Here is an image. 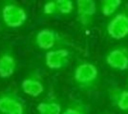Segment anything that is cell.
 Segmentation results:
<instances>
[{
    "mask_svg": "<svg viewBox=\"0 0 128 114\" xmlns=\"http://www.w3.org/2000/svg\"><path fill=\"white\" fill-rule=\"evenodd\" d=\"M71 52L66 49L49 50L45 55V65L50 70H60L68 65Z\"/></svg>",
    "mask_w": 128,
    "mask_h": 114,
    "instance_id": "obj_6",
    "label": "cell"
},
{
    "mask_svg": "<svg viewBox=\"0 0 128 114\" xmlns=\"http://www.w3.org/2000/svg\"><path fill=\"white\" fill-rule=\"evenodd\" d=\"M105 62L115 71L128 70V47L120 46L110 49L105 56Z\"/></svg>",
    "mask_w": 128,
    "mask_h": 114,
    "instance_id": "obj_4",
    "label": "cell"
},
{
    "mask_svg": "<svg viewBox=\"0 0 128 114\" xmlns=\"http://www.w3.org/2000/svg\"><path fill=\"white\" fill-rule=\"evenodd\" d=\"M38 114H60L61 105L56 99H49L39 103L36 107Z\"/></svg>",
    "mask_w": 128,
    "mask_h": 114,
    "instance_id": "obj_12",
    "label": "cell"
},
{
    "mask_svg": "<svg viewBox=\"0 0 128 114\" xmlns=\"http://www.w3.org/2000/svg\"><path fill=\"white\" fill-rule=\"evenodd\" d=\"M58 12L63 15H68L74 11V4L71 0H56Z\"/></svg>",
    "mask_w": 128,
    "mask_h": 114,
    "instance_id": "obj_15",
    "label": "cell"
},
{
    "mask_svg": "<svg viewBox=\"0 0 128 114\" xmlns=\"http://www.w3.org/2000/svg\"><path fill=\"white\" fill-rule=\"evenodd\" d=\"M98 69L90 62H81L74 71V80L81 88L89 89L96 86L98 80Z\"/></svg>",
    "mask_w": 128,
    "mask_h": 114,
    "instance_id": "obj_1",
    "label": "cell"
},
{
    "mask_svg": "<svg viewBox=\"0 0 128 114\" xmlns=\"http://www.w3.org/2000/svg\"><path fill=\"white\" fill-rule=\"evenodd\" d=\"M26 11L16 4H7L2 10V18L7 27L16 29L23 26L27 21Z\"/></svg>",
    "mask_w": 128,
    "mask_h": 114,
    "instance_id": "obj_3",
    "label": "cell"
},
{
    "mask_svg": "<svg viewBox=\"0 0 128 114\" xmlns=\"http://www.w3.org/2000/svg\"><path fill=\"white\" fill-rule=\"evenodd\" d=\"M108 95L112 105L122 111H128V88L111 87Z\"/></svg>",
    "mask_w": 128,
    "mask_h": 114,
    "instance_id": "obj_8",
    "label": "cell"
},
{
    "mask_svg": "<svg viewBox=\"0 0 128 114\" xmlns=\"http://www.w3.org/2000/svg\"><path fill=\"white\" fill-rule=\"evenodd\" d=\"M108 36L115 40H122L128 36V9L118 12L109 20L106 26Z\"/></svg>",
    "mask_w": 128,
    "mask_h": 114,
    "instance_id": "obj_2",
    "label": "cell"
},
{
    "mask_svg": "<svg viewBox=\"0 0 128 114\" xmlns=\"http://www.w3.org/2000/svg\"><path fill=\"white\" fill-rule=\"evenodd\" d=\"M127 82H128V79H127Z\"/></svg>",
    "mask_w": 128,
    "mask_h": 114,
    "instance_id": "obj_17",
    "label": "cell"
},
{
    "mask_svg": "<svg viewBox=\"0 0 128 114\" xmlns=\"http://www.w3.org/2000/svg\"><path fill=\"white\" fill-rule=\"evenodd\" d=\"M78 20L83 27H89L93 23L96 14V7L93 0H78L76 1Z\"/></svg>",
    "mask_w": 128,
    "mask_h": 114,
    "instance_id": "obj_7",
    "label": "cell"
},
{
    "mask_svg": "<svg viewBox=\"0 0 128 114\" xmlns=\"http://www.w3.org/2000/svg\"><path fill=\"white\" fill-rule=\"evenodd\" d=\"M62 114H88L87 108L82 102H73L64 109Z\"/></svg>",
    "mask_w": 128,
    "mask_h": 114,
    "instance_id": "obj_14",
    "label": "cell"
},
{
    "mask_svg": "<svg viewBox=\"0 0 128 114\" xmlns=\"http://www.w3.org/2000/svg\"><path fill=\"white\" fill-rule=\"evenodd\" d=\"M16 61L14 55L5 52L0 56V78H10L16 71Z\"/></svg>",
    "mask_w": 128,
    "mask_h": 114,
    "instance_id": "obj_10",
    "label": "cell"
},
{
    "mask_svg": "<svg viewBox=\"0 0 128 114\" xmlns=\"http://www.w3.org/2000/svg\"><path fill=\"white\" fill-rule=\"evenodd\" d=\"M23 92L31 97H38L44 91V86L41 81L36 77L25 78L21 83Z\"/></svg>",
    "mask_w": 128,
    "mask_h": 114,
    "instance_id": "obj_11",
    "label": "cell"
},
{
    "mask_svg": "<svg viewBox=\"0 0 128 114\" xmlns=\"http://www.w3.org/2000/svg\"><path fill=\"white\" fill-rule=\"evenodd\" d=\"M58 34L53 30L44 29L38 32L34 38V42L39 49H51L58 42Z\"/></svg>",
    "mask_w": 128,
    "mask_h": 114,
    "instance_id": "obj_9",
    "label": "cell"
},
{
    "mask_svg": "<svg viewBox=\"0 0 128 114\" xmlns=\"http://www.w3.org/2000/svg\"><path fill=\"white\" fill-rule=\"evenodd\" d=\"M43 12L46 15H53L54 13L58 12L56 1H48V2H46L44 7H43Z\"/></svg>",
    "mask_w": 128,
    "mask_h": 114,
    "instance_id": "obj_16",
    "label": "cell"
},
{
    "mask_svg": "<svg viewBox=\"0 0 128 114\" xmlns=\"http://www.w3.org/2000/svg\"><path fill=\"white\" fill-rule=\"evenodd\" d=\"M122 0H104L102 1L100 10L104 16H112L122 5Z\"/></svg>",
    "mask_w": 128,
    "mask_h": 114,
    "instance_id": "obj_13",
    "label": "cell"
},
{
    "mask_svg": "<svg viewBox=\"0 0 128 114\" xmlns=\"http://www.w3.org/2000/svg\"><path fill=\"white\" fill-rule=\"evenodd\" d=\"M0 113L25 114L24 104L14 93H2L0 94Z\"/></svg>",
    "mask_w": 128,
    "mask_h": 114,
    "instance_id": "obj_5",
    "label": "cell"
}]
</instances>
